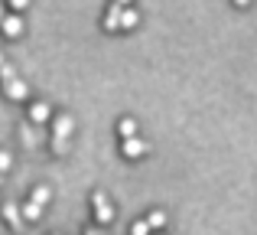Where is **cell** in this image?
I'll use <instances>...</instances> for the list:
<instances>
[{
  "label": "cell",
  "mask_w": 257,
  "mask_h": 235,
  "mask_svg": "<svg viewBox=\"0 0 257 235\" xmlns=\"http://www.w3.org/2000/svg\"><path fill=\"white\" fill-rule=\"evenodd\" d=\"M20 140H23V147H36V134H33V127L30 124H23V127H20Z\"/></svg>",
  "instance_id": "4fadbf2b"
},
{
  "label": "cell",
  "mask_w": 257,
  "mask_h": 235,
  "mask_svg": "<svg viewBox=\"0 0 257 235\" xmlns=\"http://www.w3.org/2000/svg\"><path fill=\"white\" fill-rule=\"evenodd\" d=\"M0 30H4V36L17 39L20 33H23V20H20L17 13H10V17H4V20H0Z\"/></svg>",
  "instance_id": "5b68a950"
},
{
  "label": "cell",
  "mask_w": 257,
  "mask_h": 235,
  "mask_svg": "<svg viewBox=\"0 0 257 235\" xmlns=\"http://www.w3.org/2000/svg\"><path fill=\"white\" fill-rule=\"evenodd\" d=\"M117 134H120V137H134V134H137V121H134V118H120Z\"/></svg>",
  "instance_id": "8fae6325"
},
{
  "label": "cell",
  "mask_w": 257,
  "mask_h": 235,
  "mask_svg": "<svg viewBox=\"0 0 257 235\" xmlns=\"http://www.w3.org/2000/svg\"><path fill=\"white\" fill-rule=\"evenodd\" d=\"M10 7H13V10H26V7H30V0H10Z\"/></svg>",
  "instance_id": "d6986e66"
},
{
  "label": "cell",
  "mask_w": 257,
  "mask_h": 235,
  "mask_svg": "<svg viewBox=\"0 0 257 235\" xmlns=\"http://www.w3.org/2000/svg\"><path fill=\"white\" fill-rule=\"evenodd\" d=\"M147 222H150V229H163V225H166V212L153 209L150 216H147Z\"/></svg>",
  "instance_id": "5bb4252c"
},
{
  "label": "cell",
  "mask_w": 257,
  "mask_h": 235,
  "mask_svg": "<svg viewBox=\"0 0 257 235\" xmlns=\"http://www.w3.org/2000/svg\"><path fill=\"white\" fill-rule=\"evenodd\" d=\"M153 229H150V222H134L131 225V235H150Z\"/></svg>",
  "instance_id": "e0dca14e"
},
{
  "label": "cell",
  "mask_w": 257,
  "mask_h": 235,
  "mask_svg": "<svg viewBox=\"0 0 257 235\" xmlns=\"http://www.w3.org/2000/svg\"><path fill=\"white\" fill-rule=\"evenodd\" d=\"M0 183H4V173H0Z\"/></svg>",
  "instance_id": "d4e9b609"
},
{
  "label": "cell",
  "mask_w": 257,
  "mask_h": 235,
  "mask_svg": "<svg viewBox=\"0 0 257 235\" xmlns=\"http://www.w3.org/2000/svg\"><path fill=\"white\" fill-rule=\"evenodd\" d=\"M85 235H104V232H98V229H88Z\"/></svg>",
  "instance_id": "44dd1931"
},
{
  "label": "cell",
  "mask_w": 257,
  "mask_h": 235,
  "mask_svg": "<svg viewBox=\"0 0 257 235\" xmlns=\"http://www.w3.org/2000/svg\"><path fill=\"white\" fill-rule=\"evenodd\" d=\"M52 150H56L59 157H65V153H69V137H52Z\"/></svg>",
  "instance_id": "9a60e30c"
},
{
  "label": "cell",
  "mask_w": 257,
  "mask_h": 235,
  "mask_svg": "<svg viewBox=\"0 0 257 235\" xmlns=\"http://www.w3.org/2000/svg\"><path fill=\"white\" fill-rule=\"evenodd\" d=\"M72 127H75V121H72L69 115H56V121H52V131H56V137H69Z\"/></svg>",
  "instance_id": "ba28073f"
},
{
  "label": "cell",
  "mask_w": 257,
  "mask_h": 235,
  "mask_svg": "<svg viewBox=\"0 0 257 235\" xmlns=\"http://www.w3.org/2000/svg\"><path fill=\"white\" fill-rule=\"evenodd\" d=\"M114 4H120V7H124V4H131V0H114Z\"/></svg>",
  "instance_id": "7402d4cb"
},
{
  "label": "cell",
  "mask_w": 257,
  "mask_h": 235,
  "mask_svg": "<svg viewBox=\"0 0 257 235\" xmlns=\"http://www.w3.org/2000/svg\"><path fill=\"white\" fill-rule=\"evenodd\" d=\"M150 235H153V232H150Z\"/></svg>",
  "instance_id": "484cf974"
},
{
  "label": "cell",
  "mask_w": 257,
  "mask_h": 235,
  "mask_svg": "<svg viewBox=\"0 0 257 235\" xmlns=\"http://www.w3.org/2000/svg\"><path fill=\"white\" fill-rule=\"evenodd\" d=\"M0 65H4V52H0Z\"/></svg>",
  "instance_id": "cb8c5ba5"
},
{
  "label": "cell",
  "mask_w": 257,
  "mask_h": 235,
  "mask_svg": "<svg viewBox=\"0 0 257 235\" xmlns=\"http://www.w3.org/2000/svg\"><path fill=\"white\" fill-rule=\"evenodd\" d=\"M10 167H13V157H10L7 150H0V173H7Z\"/></svg>",
  "instance_id": "ac0fdd59"
},
{
  "label": "cell",
  "mask_w": 257,
  "mask_h": 235,
  "mask_svg": "<svg viewBox=\"0 0 257 235\" xmlns=\"http://www.w3.org/2000/svg\"><path fill=\"white\" fill-rule=\"evenodd\" d=\"M10 79H17V69H13L10 62H4L0 65V82H10Z\"/></svg>",
  "instance_id": "2e32d148"
},
{
  "label": "cell",
  "mask_w": 257,
  "mask_h": 235,
  "mask_svg": "<svg viewBox=\"0 0 257 235\" xmlns=\"http://www.w3.org/2000/svg\"><path fill=\"white\" fill-rule=\"evenodd\" d=\"M137 23H140V13L131 10V7H124V10H120V30H134Z\"/></svg>",
  "instance_id": "9c48e42d"
},
{
  "label": "cell",
  "mask_w": 257,
  "mask_h": 235,
  "mask_svg": "<svg viewBox=\"0 0 257 235\" xmlns=\"http://www.w3.org/2000/svg\"><path fill=\"white\" fill-rule=\"evenodd\" d=\"M4 219H7V225H10L13 232H20L23 229V212H20V206H13V203H4Z\"/></svg>",
  "instance_id": "277c9868"
},
{
  "label": "cell",
  "mask_w": 257,
  "mask_h": 235,
  "mask_svg": "<svg viewBox=\"0 0 257 235\" xmlns=\"http://www.w3.org/2000/svg\"><path fill=\"white\" fill-rule=\"evenodd\" d=\"M4 95L13 98V102H23V98L30 95V85H26L23 79H10V82H4Z\"/></svg>",
  "instance_id": "3957f363"
},
{
  "label": "cell",
  "mask_w": 257,
  "mask_h": 235,
  "mask_svg": "<svg viewBox=\"0 0 257 235\" xmlns=\"http://www.w3.org/2000/svg\"><path fill=\"white\" fill-rule=\"evenodd\" d=\"M4 17H7V13H4V4H0V20H4Z\"/></svg>",
  "instance_id": "603a6c76"
},
{
  "label": "cell",
  "mask_w": 257,
  "mask_h": 235,
  "mask_svg": "<svg viewBox=\"0 0 257 235\" xmlns=\"http://www.w3.org/2000/svg\"><path fill=\"white\" fill-rule=\"evenodd\" d=\"M49 118H52V108L46 102H33L30 105V121L33 124H43V121H49Z\"/></svg>",
  "instance_id": "8992f818"
},
{
  "label": "cell",
  "mask_w": 257,
  "mask_h": 235,
  "mask_svg": "<svg viewBox=\"0 0 257 235\" xmlns=\"http://www.w3.org/2000/svg\"><path fill=\"white\" fill-rule=\"evenodd\" d=\"M49 196H52V190H49V186H36V190L30 193V199H33V203H39V206H46V203H49Z\"/></svg>",
  "instance_id": "7c38bea8"
},
{
  "label": "cell",
  "mask_w": 257,
  "mask_h": 235,
  "mask_svg": "<svg viewBox=\"0 0 257 235\" xmlns=\"http://www.w3.org/2000/svg\"><path fill=\"white\" fill-rule=\"evenodd\" d=\"M120 10H124L120 4H111V10L104 13V30L107 33H117L120 30Z\"/></svg>",
  "instance_id": "52a82bcc"
},
{
  "label": "cell",
  "mask_w": 257,
  "mask_h": 235,
  "mask_svg": "<svg viewBox=\"0 0 257 235\" xmlns=\"http://www.w3.org/2000/svg\"><path fill=\"white\" fill-rule=\"evenodd\" d=\"M91 203H94V222H98V225H111V222H114V206L107 203L104 193L98 190V193L91 196Z\"/></svg>",
  "instance_id": "6da1fadb"
},
{
  "label": "cell",
  "mask_w": 257,
  "mask_h": 235,
  "mask_svg": "<svg viewBox=\"0 0 257 235\" xmlns=\"http://www.w3.org/2000/svg\"><path fill=\"white\" fill-rule=\"evenodd\" d=\"M20 212H23V219H26V222H39V219H43V206H39V203H33V199H30V203H26Z\"/></svg>",
  "instance_id": "30bf717a"
},
{
  "label": "cell",
  "mask_w": 257,
  "mask_h": 235,
  "mask_svg": "<svg viewBox=\"0 0 257 235\" xmlns=\"http://www.w3.org/2000/svg\"><path fill=\"white\" fill-rule=\"evenodd\" d=\"M120 150H124L127 160H137V157H144V153H147V140H140L137 134H134V137H124Z\"/></svg>",
  "instance_id": "7a4b0ae2"
},
{
  "label": "cell",
  "mask_w": 257,
  "mask_h": 235,
  "mask_svg": "<svg viewBox=\"0 0 257 235\" xmlns=\"http://www.w3.org/2000/svg\"><path fill=\"white\" fill-rule=\"evenodd\" d=\"M234 7H251V0H234Z\"/></svg>",
  "instance_id": "ffe728a7"
}]
</instances>
